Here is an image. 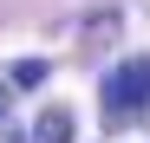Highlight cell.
Segmentation results:
<instances>
[{
    "label": "cell",
    "instance_id": "obj_2",
    "mask_svg": "<svg viewBox=\"0 0 150 143\" xmlns=\"http://www.w3.org/2000/svg\"><path fill=\"white\" fill-rule=\"evenodd\" d=\"M33 137H39V143H72V137H79L72 104H46V111H39V124H33Z\"/></svg>",
    "mask_w": 150,
    "mask_h": 143
},
{
    "label": "cell",
    "instance_id": "obj_4",
    "mask_svg": "<svg viewBox=\"0 0 150 143\" xmlns=\"http://www.w3.org/2000/svg\"><path fill=\"white\" fill-rule=\"evenodd\" d=\"M7 117H13V91L0 85V124H7Z\"/></svg>",
    "mask_w": 150,
    "mask_h": 143
},
{
    "label": "cell",
    "instance_id": "obj_1",
    "mask_svg": "<svg viewBox=\"0 0 150 143\" xmlns=\"http://www.w3.org/2000/svg\"><path fill=\"white\" fill-rule=\"evenodd\" d=\"M150 104V59H124L105 72V117L124 124V117H137Z\"/></svg>",
    "mask_w": 150,
    "mask_h": 143
},
{
    "label": "cell",
    "instance_id": "obj_3",
    "mask_svg": "<svg viewBox=\"0 0 150 143\" xmlns=\"http://www.w3.org/2000/svg\"><path fill=\"white\" fill-rule=\"evenodd\" d=\"M46 78H52L46 59H13V65H7V91H39Z\"/></svg>",
    "mask_w": 150,
    "mask_h": 143
}]
</instances>
